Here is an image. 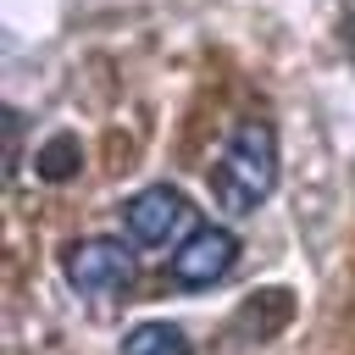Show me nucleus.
<instances>
[{
  "label": "nucleus",
  "mask_w": 355,
  "mask_h": 355,
  "mask_svg": "<svg viewBox=\"0 0 355 355\" xmlns=\"http://www.w3.org/2000/svg\"><path fill=\"white\" fill-rule=\"evenodd\" d=\"M277 189V128L266 116L233 122L222 155L211 161V194L227 216H255Z\"/></svg>",
  "instance_id": "nucleus-1"
},
{
  "label": "nucleus",
  "mask_w": 355,
  "mask_h": 355,
  "mask_svg": "<svg viewBox=\"0 0 355 355\" xmlns=\"http://www.w3.org/2000/svg\"><path fill=\"white\" fill-rule=\"evenodd\" d=\"M61 277L89 311H111L133 294V250L122 239H72L61 250Z\"/></svg>",
  "instance_id": "nucleus-2"
},
{
  "label": "nucleus",
  "mask_w": 355,
  "mask_h": 355,
  "mask_svg": "<svg viewBox=\"0 0 355 355\" xmlns=\"http://www.w3.org/2000/svg\"><path fill=\"white\" fill-rule=\"evenodd\" d=\"M194 227H200V211L172 183H150L122 205V233L133 250H178Z\"/></svg>",
  "instance_id": "nucleus-3"
},
{
  "label": "nucleus",
  "mask_w": 355,
  "mask_h": 355,
  "mask_svg": "<svg viewBox=\"0 0 355 355\" xmlns=\"http://www.w3.org/2000/svg\"><path fill=\"white\" fill-rule=\"evenodd\" d=\"M233 261H239V239H233L227 227L200 222V227L172 250V283H178V288H211V283H222V277L233 272Z\"/></svg>",
  "instance_id": "nucleus-4"
},
{
  "label": "nucleus",
  "mask_w": 355,
  "mask_h": 355,
  "mask_svg": "<svg viewBox=\"0 0 355 355\" xmlns=\"http://www.w3.org/2000/svg\"><path fill=\"white\" fill-rule=\"evenodd\" d=\"M122 355H194V344L178 322H139V327H128Z\"/></svg>",
  "instance_id": "nucleus-5"
},
{
  "label": "nucleus",
  "mask_w": 355,
  "mask_h": 355,
  "mask_svg": "<svg viewBox=\"0 0 355 355\" xmlns=\"http://www.w3.org/2000/svg\"><path fill=\"white\" fill-rule=\"evenodd\" d=\"M78 166H83V150H78L72 133H50V139L33 150V172H39L44 183H67V178H78Z\"/></svg>",
  "instance_id": "nucleus-6"
}]
</instances>
